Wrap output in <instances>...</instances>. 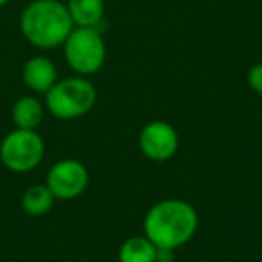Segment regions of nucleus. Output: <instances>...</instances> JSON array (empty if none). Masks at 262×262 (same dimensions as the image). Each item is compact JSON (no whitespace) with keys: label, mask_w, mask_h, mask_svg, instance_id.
Segmentation results:
<instances>
[{"label":"nucleus","mask_w":262,"mask_h":262,"mask_svg":"<svg viewBox=\"0 0 262 262\" xmlns=\"http://www.w3.org/2000/svg\"><path fill=\"white\" fill-rule=\"evenodd\" d=\"M54 200L47 185H31L22 196V208L29 215H45L51 212Z\"/></svg>","instance_id":"nucleus-12"},{"label":"nucleus","mask_w":262,"mask_h":262,"mask_svg":"<svg viewBox=\"0 0 262 262\" xmlns=\"http://www.w3.org/2000/svg\"><path fill=\"white\" fill-rule=\"evenodd\" d=\"M45 155L43 139L36 129H13L0 144V160L13 172H29L41 164Z\"/></svg>","instance_id":"nucleus-5"},{"label":"nucleus","mask_w":262,"mask_h":262,"mask_svg":"<svg viewBox=\"0 0 262 262\" xmlns=\"http://www.w3.org/2000/svg\"><path fill=\"white\" fill-rule=\"evenodd\" d=\"M158 248L146 235L129 237L119 250L120 262H157Z\"/></svg>","instance_id":"nucleus-11"},{"label":"nucleus","mask_w":262,"mask_h":262,"mask_svg":"<svg viewBox=\"0 0 262 262\" xmlns=\"http://www.w3.org/2000/svg\"><path fill=\"white\" fill-rule=\"evenodd\" d=\"M69 67L79 76L99 72L106 59V45L99 27H74L63 43Z\"/></svg>","instance_id":"nucleus-4"},{"label":"nucleus","mask_w":262,"mask_h":262,"mask_svg":"<svg viewBox=\"0 0 262 262\" xmlns=\"http://www.w3.org/2000/svg\"><path fill=\"white\" fill-rule=\"evenodd\" d=\"M45 185L56 200H74L88 187V169L79 160H59L49 169Z\"/></svg>","instance_id":"nucleus-6"},{"label":"nucleus","mask_w":262,"mask_h":262,"mask_svg":"<svg viewBox=\"0 0 262 262\" xmlns=\"http://www.w3.org/2000/svg\"><path fill=\"white\" fill-rule=\"evenodd\" d=\"M67 9L76 27H99L104 16V0H69Z\"/></svg>","instance_id":"nucleus-9"},{"label":"nucleus","mask_w":262,"mask_h":262,"mask_svg":"<svg viewBox=\"0 0 262 262\" xmlns=\"http://www.w3.org/2000/svg\"><path fill=\"white\" fill-rule=\"evenodd\" d=\"M198 214L183 200H164L149 208L144 217V235L157 248L176 250L194 237Z\"/></svg>","instance_id":"nucleus-1"},{"label":"nucleus","mask_w":262,"mask_h":262,"mask_svg":"<svg viewBox=\"0 0 262 262\" xmlns=\"http://www.w3.org/2000/svg\"><path fill=\"white\" fill-rule=\"evenodd\" d=\"M178 133L165 120H153L142 127L139 135V146L144 157L153 162H165L178 151Z\"/></svg>","instance_id":"nucleus-7"},{"label":"nucleus","mask_w":262,"mask_h":262,"mask_svg":"<svg viewBox=\"0 0 262 262\" xmlns=\"http://www.w3.org/2000/svg\"><path fill=\"white\" fill-rule=\"evenodd\" d=\"M67 4L59 0H33L20 15V31L38 49H56L74 29Z\"/></svg>","instance_id":"nucleus-2"},{"label":"nucleus","mask_w":262,"mask_h":262,"mask_svg":"<svg viewBox=\"0 0 262 262\" xmlns=\"http://www.w3.org/2000/svg\"><path fill=\"white\" fill-rule=\"evenodd\" d=\"M97 92L92 81L83 76L67 77L45 94V106L59 120H74L86 115L95 104Z\"/></svg>","instance_id":"nucleus-3"},{"label":"nucleus","mask_w":262,"mask_h":262,"mask_svg":"<svg viewBox=\"0 0 262 262\" xmlns=\"http://www.w3.org/2000/svg\"><path fill=\"white\" fill-rule=\"evenodd\" d=\"M45 106L33 95L20 97L13 106V122L18 129H36L43 120Z\"/></svg>","instance_id":"nucleus-10"},{"label":"nucleus","mask_w":262,"mask_h":262,"mask_svg":"<svg viewBox=\"0 0 262 262\" xmlns=\"http://www.w3.org/2000/svg\"><path fill=\"white\" fill-rule=\"evenodd\" d=\"M246 79L251 90L257 92V94H262V63H257V65H253L248 70Z\"/></svg>","instance_id":"nucleus-13"},{"label":"nucleus","mask_w":262,"mask_h":262,"mask_svg":"<svg viewBox=\"0 0 262 262\" xmlns=\"http://www.w3.org/2000/svg\"><path fill=\"white\" fill-rule=\"evenodd\" d=\"M11 0H0V8H4V6H8Z\"/></svg>","instance_id":"nucleus-15"},{"label":"nucleus","mask_w":262,"mask_h":262,"mask_svg":"<svg viewBox=\"0 0 262 262\" xmlns=\"http://www.w3.org/2000/svg\"><path fill=\"white\" fill-rule=\"evenodd\" d=\"M172 258H174V250H164V248H158L157 262H172Z\"/></svg>","instance_id":"nucleus-14"},{"label":"nucleus","mask_w":262,"mask_h":262,"mask_svg":"<svg viewBox=\"0 0 262 262\" xmlns=\"http://www.w3.org/2000/svg\"><path fill=\"white\" fill-rule=\"evenodd\" d=\"M22 77L27 88L36 94H47L58 81V69L45 56H34L27 59L22 69Z\"/></svg>","instance_id":"nucleus-8"}]
</instances>
